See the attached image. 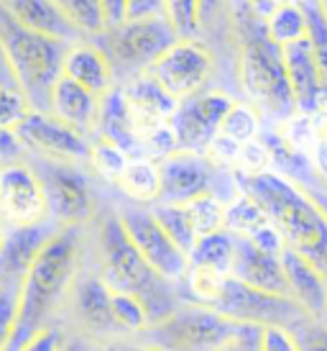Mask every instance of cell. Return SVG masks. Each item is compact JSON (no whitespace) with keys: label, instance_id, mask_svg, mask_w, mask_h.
<instances>
[{"label":"cell","instance_id":"obj_5","mask_svg":"<svg viewBox=\"0 0 327 351\" xmlns=\"http://www.w3.org/2000/svg\"><path fill=\"white\" fill-rule=\"evenodd\" d=\"M67 41L29 31L0 3V51L8 62L16 88L26 95L31 110H49L51 90L62 77Z\"/></svg>","mask_w":327,"mask_h":351},{"label":"cell","instance_id":"obj_11","mask_svg":"<svg viewBox=\"0 0 327 351\" xmlns=\"http://www.w3.org/2000/svg\"><path fill=\"white\" fill-rule=\"evenodd\" d=\"M21 144L26 152L41 156V159H54V162H69V165H90V152L92 141L82 136L72 126L62 123L49 110H29L16 128Z\"/></svg>","mask_w":327,"mask_h":351},{"label":"cell","instance_id":"obj_45","mask_svg":"<svg viewBox=\"0 0 327 351\" xmlns=\"http://www.w3.org/2000/svg\"><path fill=\"white\" fill-rule=\"evenodd\" d=\"M294 336L299 339L302 351H327V326L312 318L299 321L297 326H291Z\"/></svg>","mask_w":327,"mask_h":351},{"label":"cell","instance_id":"obj_37","mask_svg":"<svg viewBox=\"0 0 327 351\" xmlns=\"http://www.w3.org/2000/svg\"><path fill=\"white\" fill-rule=\"evenodd\" d=\"M302 8H304V16H307V36L312 41L315 59H317L322 90L327 93V19L317 0H302Z\"/></svg>","mask_w":327,"mask_h":351},{"label":"cell","instance_id":"obj_34","mask_svg":"<svg viewBox=\"0 0 327 351\" xmlns=\"http://www.w3.org/2000/svg\"><path fill=\"white\" fill-rule=\"evenodd\" d=\"M184 208H187V213L192 218L197 239L225 231V203H222L220 195L207 193V195H200L189 200V203H184Z\"/></svg>","mask_w":327,"mask_h":351},{"label":"cell","instance_id":"obj_43","mask_svg":"<svg viewBox=\"0 0 327 351\" xmlns=\"http://www.w3.org/2000/svg\"><path fill=\"white\" fill-rule=\"evenodd\" d=\"M18 295H21V287H3V293H0V351L8 349L13 328H16Z\"/></svg>","mask_w":327,"mask_h":351},{"label":"cell","instance_id":"obj_47","mask_svg":"<svg viewBox=\"0 0 327 351\" xmlns=\"http://www.w3.org/2000/svg\"><path fill=\"white\" fill-rule=\"evenodd\" d=\"M23 144H21L16 128H0V167L13 165L23 159Z\"/></svg>","mask_w":327,"mask_h":351},{"label":"cell","instance_id":"obj_39","mask_svg":"<svg viewBox=\"0 0 327 351\" xmlns=\"http://www.w3.org/2000/svg\"><path fill=\"white\" fill-rule=\"evenodd\" d=\"M164 13L179 39L200 36V0H164Z\"/></svg>","mask_w":327,"mask_h":351},{"label":"cell","instance_id":"obj_38","mask_svg":"<svg viewBox=\"0 0 327 351\" xmlns=\"http://www.w3.org/2000/svg\"><path fill=\"white\" fill-rule=\"evenodd\" d=\"M113 321L120 333H144L151 326L146 305L128 293H113Z\"/></svg>","mask_w":327,"mask_h":351},{"label":"cell","instance_id":"obj_29","mask_svg":"<svg viewBox=\"0 0 327 351\" xmlns=\"http://www.w3.org/2000/svg\"><path fill=\"white\" fill-rule=\"evenodd\" d=\"M266 34L274 44H279L281 49L294 44V41L307 36V16L304 8L297 3H284L269 13L266 19Z\"/></svg>","mask_w":327,"mask_h":351},{"label":"cell","instance_id":"obj_35","mask_svg":"<svg viewBox=\"0 0 327 351\" xmlns=\"http://www.w3.org/2000/svg\"><path fill=\"white\" fill-rule=\"evenodd\" d=\"M131 162V156L125 154L123 149L116 147L113 141L107 138H92V152H90V167L95 169L97 175L107 180V182H116L120 180V175L125 172V167Z\"/></svg>","mask_w":327,"mask_h":351},{"label":"cell","instance_id":"obj_31","mask_svg":"<svg viewBox=\"0 0 327 351\" xmlns=\"http://www.w3.org/2000/svg\"><path fill=\"white\" fill-rule=\"evenodd\" d=\"M148 208H151V213L156 215V221L161 223L164 231L172 236L174 244L189 256L194 244H197V231H194L192 218L187 213V208L176 203H154V205H148Z\"/></svg>","mask_w":327,"mask_h":351},{"label":"cell","instance_id":"obj_12","mask_svg":"<svg viewBox=\"0 0 327 351\" xmlns=\"http://www.w3.org/2000/svg\"><path fill=\"white\" fill-rule=\"evenodd\" d=\"M233 103L235 100L220 90H202L192 98L182 100L169 121L176 134V141H179V152L205 154L212 138L220 134L222 121Z\"/></svg>","mask_w":327,"mask_h":351},{"label":"cell","instance_id":"obj_36","mask_svg":"<svg viewBox=\"0 0 327 351\" xmlns=\"http://www.w3.org/2000/svg\"><path fill=\"white\" fill-rule=\"evenodd\" d=\"M261 131V113L250 103H233L228 116L222 121L220 134L233 138L238 144H248L253 138H259Z\"/></svg>","mask_w":327,"mask_h":351},{"label":"cell","instance_id":"obj_33","mask_svg":"<svg viewBox=\"0 0 327 351\" xmlns=\"http://www.w3.org/2000/svg\"><path fill=\"white\" fill-rule=\"evenodd\" d=\"M72 26L90 39H103L107 31V19L100 0H57Z\"/></svg>","mask_w":327,"mask_h":351},{"label":"cell","instance_id":"obj_41","mask_svg":"<svg viewBox=\"0 0 327 351\" xmlns=\"http://www.w3.org/2000/svg\"><path fill=\"white\" fill-rule=\"evenodd\" d=\"M29 100L18 88L0 85V128H18V123L29 116Z\"/></svg>","mask_w":327,"mask_h":351},{"label":"cell","instance_id":"obj_27","mask_svg":"<svg viewBox=\"0 0 327 351\" xmlns=\"http://www.w3.org/2000/svg\"><path fill=\"white\" fill-rule=\"evenodd\" d=\"M269 223V215L256 200L238 190V195L225 203V231L238 239H250Z\"/></svg>","mask_w":327,"mask_h":351},{"label":"cell","instance_id":"obj_9","mask_svg":"<svg viewBox=\"0 0 327 351\" xmlns=\"http://www.w3.org/2000/svg\"><path fill=\"white\" fill-rule=\"evenodd\" d=\"M118 215H120L131 241L135 244V249L141 252L146 262L151 264L164 280L182 282L187 277V269H189V256L174 244L172 236L164 231L161 223L156 221V215L151 213V208L128 203L118 210Z\"/></svg>","mask_w":327,"mask_h":351},{"label":"cell","instance_id":"obj_21","mask_svg":"<svg viewBox=\"0 0 327 351\" xmlns=\"http://www.w3.org/2000/svg\"><path fill=\"white\" fill-rule=\"evenodd\" d=\"M54 231L57 228H49V223L29 226V228H5V239L0 246V287L23 285L36 254Z\"/></svg>","mask_w":327,"mask_h":351},{"label":"cell","instance_id":"obj_60","mask_svg":"<svg viewBox=\"0 0 327 351\" xmlns=\"http://www.w3.org/2000/svg\"><path fill=\"white\" fill-rule=\"evenodd\" d=\"M5 228H8V226H5V221H3V213H0V246H3V239H5Z\"/></svg>","mask_w":327,"mask_h":351},{"label":"cell","instance_id":"obj_54","mask_svg":"<svg viewBox=\"0 0 327 351\" xmlns=\"http://www.w3.org/2000/svg\"><path fill=\"white\" fill-rule=\"evenodd\" d=\"M312 167H315V177L327 182V144H317L312 154Z\"/></svg>","mask_w":327,"mask_h":351},{"label":"cell","instance_id":"obj_14","mask_svg":"<svg viewBox=\"0 0 327 351\" xmlns=\"http://www.w3.org/2000/svg\"><path fill=\"white\" fill-rule=\"evenodd\" d=\"M218 313L238 323H253V326H297L307 315L291 298H279L253 290L248 285L238 282L235 277H228L225 295L218 302Z\"/></svg>","mask_w":327,"mask_h":351},{"label":"cell","instance_id":"obj_49","mask_svg":"<svg viewBox=\"0 0 327 351\" xmlns=\"http://www.w3.org/2000/svg\"><path fill=\"white\" fill-rule=\"evenodd\" d=\"M154 16H166L164 0H128V21L154 19Z\"/></svg>","mask_w":327,"mask_h":351},{"label":"cell","instance_id":"obj_24","mask_svg":"<svg viewBox=\"0 0 327 351\" xmlns=\"http://www.w3.org/2000/svg\"><path fill=\"white\" fill-rule=\"evenodd\" d=\"M284 64H287L291 93H294V100H297V110L315 113L317 100L322 95V80H319L317 59H315L309 36L284 47Z\"/></svg>","mask_w":327,"mask_h":351},{"label":"cell","instance_id":"obj_8","mask_svg":"<svg viewBox=\"0 0 327 351\" xmlns=\"http://www.w3.org/2000/svg\"><path fill=\"white\" fill-rule=\"evenodd\" d=\"M179 41V34L174 31L166 16L154 19L125 21L123 26L107 29L103 36V49L113 62V67H120L131 75H141L156 64V59Z\"/></svg>","mask_w":327,"mask_h":351},{"label":"cell","instance_id":"obj_55","mask_svg":"<svg viewBox=\"0 0 327 351\" xmlns=\"http://www.w3.org/2000/svg\"><path fill=\"white\" fill-rule=\"evenodd\" d=\"M62 351H97V346H92L90 339H85V336H77V339H64Z\"/></svg>","mask_w":327,"mask_h":351},{"label":"cell","instance_id":"obj_61","mask_svg":"<svg viewBox=\"0 0 327 351\" xmlns=\"http://www.w3.org/2000/svg\"><path fill=\"white\" fill-rule=\"evenodd\" d=\"M319 3V8H322V13H325V19H327V0H317Z\"/></svg>","mask_w":327,"mask_h":351},{"label":"cell","instance_id":"obj_16","mask_svg":"<svg viewBox=\"0 0 327 351\" xmlns=\"http://www.w3.org/2000/svg\"><path fill=\"white\" fill-rule=\"evenodd\" d=\"M159 169H161V197H159V203L184 205L194 197L215 193L218 169L207 162L205 154L176 152V154L161 159Z\"/></svg>","mask_w":327,"mask_h":351},{"label":"cell","instance_id":"obj_58","mask_svg":"<svg viewBox=\"0 0 327 351\" xmlns=\"http://www.w3.org/2000/svg\"><path fill=\"white\" fill-rule=\"evenodd\" d=\"M0 85L16 88V80H13V75H10L8 62H5V57H3V51H0Z\"/></svg>","mask_w":327,"mask_h":351},{"label":"cell","instance_id":"obj_46","mask_svg":"<svg viewBox=\"0 0 327 351\" xmlns=\"http://www.w3.org/2000/svg\"><path fill=\"white\" fill-rule=\"evenodd\" d=\"M248 241H253V244L259 246L261 252H269L274 254V256H281V252L287 249V241H284V236L279 234V228L271 223H266L263 228H259L256 234L250 236Z\"/></svg>","mask_w":327,"mask_h":351},{"label":"cell","instance_id":"obj_62","mask_svg":"<svg viewBox=\"0 0 327 351\" xmlns=\"http://www.w3.org/2000/svg\"><path fill=\"white\" fill-rule=\"evenodd\" d=\"M319 323H325V326H327V315H325V318H322V321H319Z\"/></svg>","mask_w":327,"mask_h":351},{"label":"cell","instance_id":"obj_53","mask_svg":"<svg viewBox=\"0 0 327 351\" xmlns=\"http://www.w3.org/2000/svg\"><path fill=\"white\" fill-rule=\"evenodd\" d=\"M97 351H159L154 349V346H148V343L144 341H105V343H100L97 346Z\"/></svg>","mask_w":327,"mask_h":351},{"label":"cell","instance_id":"obj_13","mask_svg":"<svg viewBox=\"0 0 327 351\" xmlns=\"http://www.w3.org/2000/svg\"><path fill=\"white\" fill-rule=\"evenodd\" d=\"M0 213L8 228L49 223V205L41 180L29 162L0 167Z\"/></svg>","mask_w":327,"mask_h":351},{"label":"cell","instance_id":"obj_15","mask_svg":"<svg viewBox=\"0 0 327 351\" xmlns=\"http://www.w3.org/2000/svg\"><path fill=\"white\" fill-rule=\"evenodd\" d=\"M120 88H123L125 103H128V116H131L133 134L141 149H144L146 138L172 121V116L179 108V100H174L148 72L133 75Z\"/></svg>","mask_w":327,"mask_h":351},{"label":"cell","instance_id":"obj_1","mask_svg":"<svg viewBox=\"0 0 327 351\" xmlns=\"http://www.w3.org/2000/svg\"><path fill=\"white\" fill-rule=\"evenodd\" d=\"M79 277V228H57L41 246L21 285L16 328L5 351H21L44 328L57 326L54 318L72 298Z\"/></svg>","mask_w":327,"mask_h":351},{"label":"cell","instance_id":"obj_3","mask_svg":"<svg viewBox=\"0 0 327 351\" xmlns=\"http://www.w3.org/2000/svg\"><path fill=\"white\" fill-rule=\"evenodd\" d=\"M241 49H238V82L248 103L259 113L287 121L297 113V100L284 64V49L266 34V21L246 0L235 13Z\"/></svg>","mask_w":327,"mask_h":351},{"label":"cell","instance_id":"obj_52","mask_svg":"<svg viewBox=\"0 0 327 351\" xmlns=\"http://www.w3.org/2000/svg\"><path fill=\"white\" fill-rule=\"evenodd\" d=\"M222 5H225V0H200V29L210 26L212 21L218 19Z\"/></svg>","mask_w":327,"mask_h":351},{"label":"cell","instance_id":"obj_20","mask_svg":"<svg viewBox=\"0 0 327 351\" xmlns=\"http://www.w3.org/2000/svg\"><path fill=\"white\" fill-rule=\"evenodd\" d=\"M62 75L75 80L77 85L90 90L97 98H105L107 93L116 88V67L107 57V51L85 39L67 47Z\"/></svg>","mask_w":327,"mask_h":351},{"label":"cell","instance_id":"obj_22","mask_svg":"<svg viewBox=\"0 0 327 351\" xmlns=\"http://www.w3.org/2000/svg\"><path fill=\"white\" fill-rule=\"evenodd\" d=\"M100 103H103V98H97V95H92L90 90L77 85L75 80H69L62 75V77L57 80L54 90H51L49 113L92 141V138L97 136Z\"/></svg>","mask_w":327,"mask_h":351},{"label":"cell","instance_id":"obj_23","mask_svg":"<svg viewBox=\"0 0 327 351\" xmlns=\"http://www.w3.org/2000/svg\"><path fill=\"white\" fill-rule=\"evenodd\" d=\"M0 3L8 8V13L21 26L36 31L41 36H51L67 44L85 39L64 16V10L59 8L57 0H0Z\"/></svg>","mask_w":327,"mask_h":351},{"label":"cell","instance_id":"obj_28","mask_svg":"<svg viewBox=\"0 0 327 351\" xmlns=\"http://www.w3.org/2000/svg\"><path fill=\"white\" fill-rule=\"evenodd\" d=\"M233 259H235V236L228 231H218V234L197 239V244L189 254V264L212 267L222 274H231Z\"/></svg>","mask_w":327,"mask_h":351},{"label":"cell","instance_id":"obj_63","mask_svg":"<svg viewBox=\"0 0 327 351\" xmlns=\"http://www.w3.org/2000/svg\"><path fill=\"white\" fill-rule=\"evenodd\" d=\"M0 293H3V287H0Z\"/></svg>","mask_w":327,"mask_h":351},{"label":"cell","instance_id":"obj_32","mask_svg":"<svg viewBox=\"0 0 327 351\" xmlns=\"http://www.w3.org/2000/svg\"><path fill=\"white\" fill-rule=\"evenodd\" d=\"M276 134L284 141V147L291 149L294 154L307 156V159H312V154H315V149L319 144L317 126H315V113H304V110H297L294 116L281 121Z\"/></svg>","mask_w":327,"mask_h":351},{"label":"cell","instance_id":"obj_40","mask_svg":"<svg viewBox=\"0 0 327 351\" xmlns=\"http://www.w3.org/2000/svg\"><path fill=\"white\" fill-rule=\"evenodd\" d=\"M266 172H274V156H271V149L266 147V141L259 136L253 138V141H248V144H243L233 175L259 177V175H266Z\"/></svg>","mask_w":327,"mask_h":351},{"label":"cell","instance_id":"obj_19","mask_svg":"<svg viewBox=\"0 0 327 351\" xmlns=\"http://www.w3.org/2000/svg\"><path fill=\"white\" fill-rule=\"evenodd\" d=\"M281 264L287 272L291 300L304 311L307 318L322 321L327 315V277L291 246L281 252Z\"/></svg>","mask_w":327,"mask_h":351},{"label":"cell","instance_id":"obj_57","mask_svg":"<svg viewBox=\"0 0 327 351\" xmlns=\"http://www.w3.org/2000/svg\"><path fill=\"white\" fill-rule=\"evenodd\" d=\"M304 187H307L309 193H312V197L317 200L319 208H322V210L327 213V187L325 185H304Z\"/></svg>","mask_w":327,"mask_h":351},{"label":"cell","instance_id":"obj_4","mask_svg":"<svg viewBox=\"0 0 327 351\" xmlns=\"http://www.w3.org/2000/svg\"><path fill=\"white\" fill-rule=\"evenodd\" d=\"M97 274L113 293L135 295L144 302L151 326L161 323L179 308L172 282L164 280L141 256L118 213L103 215L97 223Z\"/></svg>","mask_w":327,"mask_h":351},{"label":"cell","instance_id":"obj_42","mask_svg":"<svg viewBox=\"0 0 327 351\" xmlns=\"http://www.w3.org/2000/svg\"><path fill=\"white\" fill-rule=\"evenodd\" d=\"M241 147L243 144H238V141H233V138L218 134V136L212 138L210 147H207L205 156H207V162H210L218 172H235L238 156H241Z\"/></svg>","mask_w":327,"mask_h":351},{"label":"cell","instance_id":"obj_51","mask_svg":"<svg viewBox=\"0 0 327 351\" xmlns=\"http://www.w3.org/2000/svg\"><path fill=\"white\" fill-rule=\"evenodd\" d=\"M100 3H103V10H105L107 29L123 26L128 21V0H100Z\"/></svg>","mask_w":327,"mask_h":351},{"label":"cell","instance_id":"obj_25","mask_svg":"<svg viewBox=\"0 0 327 351\" xmlns=\"http://www.w3.org/2000/svg\"><path fill=\"white\" fill-rule=\"evenodd\" d=\"M97 136L113 141V144L123 149L131 159L144 156V149H141V144H138V138H135V134H133V126H131V116H128V103H125L123 88H113L105 98H103V103H100Z\"/></svg>","mask_w":327,"mask_h":351},{"label":"cell","instance_id":"obj_2","mask_svg":"<svg viewBox=\"0 0 327 351\" xmlns=\"http://www.w3.org/2000/svg\"><path fill=\"white\" fill-rule=\"evenodd\" d=\"M233 177L238 190L250 195L266 210L269 221L279 228L287 246L307 256L327 277V213L319 208L307 187L279 172H266L259 177Z\"/></svg>","mask_w":327,"mask_h":351},{"label":"cell","instance_id":"obj_30","mask_svg":"<svg viewBox=\"0 0 327 351\" xmlns=\"http://www.w3.org/2000/svg\"><path fill=\"white\" fill-rule=\"evenodd\" d=\"M231 274H222L212 267H200V264H189L187 277L182 282L187 285V293L192 295L194 305H205V308H218V302L225 295V285H228Z\"/></svg>","mask_w":327,"mask_h":351},{"label":"cell","instance_id":"obj_48","mask_svg":"<svg viewBox=\"0 0 327 351\" xmlns=\"http://www.w3.org/2000/svg\"><path fill=\"white\" fill-rule=\"evenodd\" d=\"M62 346H64V333L59 326H51L36 333L21 351H62Z\"/></svg>","mask_w":327,"mask_h":351},{"label":"cell","instance_id":"obj_56","mask_svg":"<svg viewBox=\"0 0 327 351\" xmlns=\"http://www.w3.org/2000/svg\"><path fill=\"white\" fill-rule=\"evenodd\" d=\"M248 3H250V8L256 10L263 21L269 19V13L276 8V0H248Z\"/></svg>","mask_w":327,"mask_h":351},{"label":"cell","instance_id":"obj_7","mask_svg":"<svg viewBox=\"0 0 327 351\" xmlns=\"http://www.w3.org/2000/svg\"><path fill=\"white\" fill-rule=\"evenodd\" d=\"M31 165L41 180L49 205V221L57 228H82L95 215V195L79 165L41 159Z\"/></svg>","mask_w":327,"mask_h":351},{"label":"cell","instance_id":"obj_44","mask_svg":"<svg viewBox=\"0 0 327 351\" xmlns=\"http://www.w3.org/2000/svg\"><path fill=\"white\" fill-rule=\"evenodd\" d=\"M261 351H302L299 339L289 326H263L259 339Z\"/></svg>","mask_w":327,"mask_h":351},{"label":"cell","instance_id":"obj_26","mask_svg":"<svg viewBox=\"0 0 327 351\" xmlns=\"http://www.w3.org/2000/svg\"><path fill=\"white\" fill-rule=\"evenodd\" d=\"M118 187L131 203L154 205L161 197V169L156 159L135 156L128 162L125 172L118 180Z\"/></svg>","mask_w":327,"mask_h":351},{"label":"cell","instance_id":"obj_50","mask_svg":"<svg viewBox=\"0 0 327 351\" xmlns=\"http://www.w3.org/2000/svg\"><path fill=\"white\" fill-rule=\"evenodd\" d=\"M261 328L263 326H253V323H246L243 333L235 339L233 343H228L222 351H261L259 349V339H261Z\"/></svg>","mask_w":327,"mask_h":351},{"label":"cell","instance_id":"obj_10","mask_svg":"<svg viewBox=\"0 0 327 351\" xmlns=\"http://www.w3.org/2000/svg\"><path fill=\"white\" fill-rule=\"evenodd\" d=\"M212 69H215V57L207 49V44H202L200 39H179L156 59L148 75L174 100L182 103L202 93L212 77Z\"/></svg>","mask_w":327,"mask_h":351},{"label":"cell","instance_id":"obj_18","mask_svg":"<svg viewBox=\"0 0 327 351\" xmlns=\"http://www.w3.org/2000/svg\"><path fill=\"white\" fill-rule=\"evenodd\" d=\"M231 277H235L238 282L248 285L253 290H261V293L291 298L281 256L261 252L259 246L248 241V239L235 236V259H233Z\"/></svg>","mask_w":327,"mask_h":351},{"label":"cell","instance_id":"obj_17","mask_svg":"<svg viewBox=\"0 0 327 351\" xmlns=\"http://www.w3.org/2000/svg\"><path fill=\"white\" fill-rule=\"evenodd\" d=\"M69 308L87 336H118L120 333L113 321V290L100 274H85V277L79 274L72 287Z\"/></svg>","mask_w":327,"mask_h":351},{"label":"cell","instance_id":"obj_59","mask_svg":"<svg viewBox=\"0 0 327 351\" xmlns=\"http://www.w3.org/2000/svg\"><path fill=\"white\" fill-rule=\"evenodd\" d=\"M315 126H317V141L327 144V113H315Z\"/></svg>","mask_w":327,"mask_h":351},{"label":"cell","instance_id":"obj_6","mask_svg":"<svg viewBox=\"0 0 327 351\" xmlns=\"http://www.w3.org/2000/svg\"><path fill=\"white\" fill-rule=\"evenodd\" d=\"M246 323L231 321L205 305H179L176 311L141 333V341L159 351H222L243 333Z\"/></svg>","mask_w":327,"mask_h":351}]
</instances>
